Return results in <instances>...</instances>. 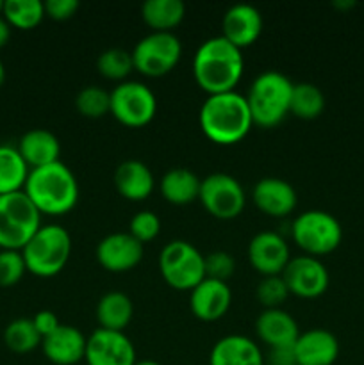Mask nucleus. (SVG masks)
I'll return each mask as SVG.
<instances>
[{
  "label": "nucleus",
  "instance_id": "nucleus-1",
  "mask_svg": "<svg viewBox=\"0 0 364 365\" xmlns=\"http://www.w3.org/2000/svg\"><path fill=\"white\" fill-rule=\"evenodd\" d=\"M245 70L241 48L223 36H213L200 43L193 57V75L203 91H232Z\"/></svg>",
  "mask_w": 364,
  "mask_h": 365
},
{
  "label": "nucleus",
  "instance_id": "nucleus-2",
  "mask_svg": "<svg viewBox=\"0 0 364 365\" xmlns=\"http://www.w3.org/2000/svg\"><path fill=\"white\" fill-rule=\"evenodd\" d=\"M198 121L203 134L218 145L241 141L253 125L246 96L236 89L207 96L200 107Z\"/></svg>",
  "mask_w": 364,
  "mask_h": 365
},
{
  "label": "nucleus",
  "instance_id": "nucleus-3",
  "mask_svg": "<svg viewBox=\"0 0 364 365\" xmlns=\"http://www.w3.org/2000/svg\"><path fill=\"white\" fill-rule=\"evenodd\" d=\"M24 192L41 214H64L79 200V182L74 171L61 160L32 168L25 180Z\"/></svg>",
  "mask_w": 364,
  "mask_h": 365
},
{
  "label": "nucleus",
  "instance_id": "nucleus-4",
  "mask_svg": "<svg viewBox=\"0 0 364 365\" xmlns=\"http://www.w3.org/2000/svg\"><path fill=\"white\" fill-rule=\"evenodd\" d=\"M293 84L288 75L277 70L261 71L246 93L253 123L259 127H275L289 113Z\"/></svg>",
  "mask_w": 364,
  "mask_h": 365
},
{
  "label": "nucleus",
  "instance_id": "nucleus-5",
  "mask_svg": "<svg viewBox=\"0 0 364 365\" xmlns=\"http://www.w3.org/2000/svg\"><path fill=\"white\" fill-rule=\"evenodd\" d=\"M27 271L41 278L56 277L71 255V235L61 225H41L21 250Z\"/></svg>",
  "mask_w": 364,
  "mask_h": 365
},
{
  "label": "nucleus",
  "instance_id": "nucleus-6",
  "mask_svg": "<svg viewBox=\"0 0 364 365\" xmlns=\"http://www.w3.org/2000/svg\"><path fill=\"white\" fill-rule=\"evenodd\" d=\"M41 227V212L24 191L0 195V248L18 250Z\"/></svg>",
  "mask_w": 364,
  "mask_h": 365
},
{
  "label": "nucleus",
  "instance_id": "nucleus-7",
  "mask_svg": "<svg viewBox=\"0 0 364 365\" xmlns=\"http://www.w3.org/2000/svg\"><path fill=\"white\" fill-rule=\"evenodd\" d=\"M291 235L307 255H327L343 241V227L327 210H305L291 225Z\"/></svg>",
  "mask_w": 364,
  "mask_h": 365
},
{
  "label": "nucleus",
  "instance_id": "nucleus-8",
  "mask_svg": "<svg viewBox=\"0 0 364 365\" xmlns=\"http://www.w3.org/2000/svg\"><path fill=\"white\" fill-rule=\"evenodd\" d=\"M159 271L164 282L178 291H191L206 278L203 255L184 239H173L159 253Z\"/></svg>",
  "mask_w": 364,
  "mask_h": 365
},
{
  "label": "nucleus",
  "instance_id": "nucleus-9",
  "mask_svg": "<svg viewBox=\"0 0 364 365\" xmlns=\"http://www.w3.org/2000/svg\"><path fill=\"white\" fill-rule=\"evenodd\" d=\"M134 70L148 77H161L173 70L182 56V43L171 31H152L134 45Z\"/></svg>",
  "mask_w": 364,
  "mask_h": 365
},
{
  "label": "nucleus",
  "instance_id": "nucleus-10",
  "mask_svg": "<svg viewBox=\"0 0 364 365\" xmlns=\"http://www.w3.org/2000/svg\"><path fill=\"white\" fill-rule=\"evenodd\" d=\"M156 110V93L143 82H118L111 91V114L127 127H143L150 123Z\"/></svg>",
  "mask_w": 364,
  "mask_h": 365
},
{
  "label": "nucleus",
  "instance_id": "nucleus-11",
  "mask_svg": "<svg viewBox=\"0 0 364 365\" xmlns=\"http://www.w3.org/2000/svg\"><path fill=\"white\" fill-rule=\"evenodd\" d=\"M198 200L207 212L220 220L238 217L246 203L241 182L225 171H216L202 178Z\"/></svg>",
  "mask_w": 364,
  "mask_h": 365
},
{
  "label": "nucleus",
  "instance_id": "nucleus-12",
  "mask_svg": "<svg viewBox=\"0 0 364 365\" xmlns=\"http://www.w3.org/2000/svg\"><path fill=\"white\" fill-rule=\"evenodd\" d=\"M289 294H296L300 298H318L323 294L330 284V277L318 257L298 255L291 257L288 266L282 271Z\"/></svg>",
  "mask_w": 364,
  "mask_h": 365
},
{
  "label": "nucleus",
  "instance_id": "nucleus-13",
  "mask_svg": "<svg viewBox=\"0 0 364 365\" xmlns=\"http://www.w3.org/2000/svg\"><path fill=\"white\" fill-rule=\"evenodd\" d=\"M88 365H134L136 349L125 331L96 328L86 342Z\"/></svg>",
  "mask_w": 364,
  "mask_h": 365
},
{
  "label": "nucleus",
  "instance_id": "nucleus-14",
  "mask_svg": "<svg viewBox=\"0 0 364 365\" xmlns=\"http://www.w3.org/2000/svg\"><path fill=\"white\" fill-rule=\"evenodd\" d=\"M95 255L103 269L123 273L141 262L143 242L128 232H113L100 239Z\"/></svg>",
  "mask_w": 364,
  "mask_h": 365
},
{
  "label": "nucleus",
  "instance_id": "nucleus-15",
  "mask_svg": "<svg viewBox=\"0 0 364 365\" xmlns=\"http://www.w3.org/2000/svg\"><path fill=\"white\" fill-rule=\"evenodd\" d=\"M248 260L263 277L282 274L288 266L291 253L285 239L280 234L271 230L257 232L248 242Z\"/></svg>",
  "mask_w": 364,
  "mask_h": 365
},
{
  "label": "nucleus",
  "instance_id": "nucleus-16",
  "mask_svg": "<svg viewBox=\"0 0 364 365\" xmlns=\"http://www.w3.org/2000/svg\"><path fill=\"white\" fill-rule=\"evenodd\" d=\"M221 36L238 48L252 45L263 31V14L256 6L246 2L232 4L221 20Z\"/></svg>",
  "mask_w": 364,
  "mask_h": 365
},
{
  "label": "nucleus",
  "instance_id": "nucleus-17",
  "mask_svg": "<svg viewBox=\"0 0 364 365\" xmlns=\"http://www.w3.org/2000/svg\"><path fill=\"white\" fill-rule=\"evenodd\" d=\"M189 294V309L202 321H216L227 314L232 303V291L227 282L203 278Z\"/></svg>",
  "mask_w": 364,
  "mask_h": 365
},
{
  "label": "nucleus",
  "instance_id": "nucleus-18",
  "mask_svg": "<svg viewBox=\"0 0 364 365\" xmlns=\"http://www.w3.org/2000/svg\"><path fill=\"white\" fill-rule=\"evenodd\" d=\"M88 337L79 328L59 324V328L43 337V355L56 365H75L84 360Z\"/></svg>",
  "mask_w": 364,
  "mask_h": 365
},
{
  "label": "nucleus",
  "instance_id": "nucleus-19",
  "mask_svg": "<svg viewBox=\"0 0 364 365\" xmlns=\"http://www.w3.org/2000/svg\"><path fill=\"white\" fill-rule=\"evenodd\" d=\"M296 365H332L339 356V341L325 328L300 331L295 342Z\"/></svg>",
  "mask_w": 364,
  "mask_h": 365
},
{
  "label": "nucleus",
  "instance_id": "nucleus-20",
  "mask_svg": "<svg viewBox=\"0 0 364 365\" xmlns=\"http://www.w3.org/2000/svg\"><path fill=\"white\" fill-rule=\"evenodd\" d=\"M253 203L268 216L282 217L293 212L298 202L295 187L278 177H264L253 185Z\"/></svg>",
  "mask_w": 364,
  "mask_h": 365
},
{
  "label": "nucleus",
  "instance_id": "nucleus-21",
  "mask_svg": "<svg viewBox=\"0 0 364 365\" xmlns=\"http://www.w3.org/2000/svg\"><path fill=\"white\" fill-rule=\"evenodd\" d=\"M209 365H264V356L252 339L232 334L214 342Z\"/></svg>",
  "mask_w": 364,
  "mask_h": 365
},
{
  "label": "nucleus",
  "instance_id": "nucleus-22",
  "mask_svg": "<svg viewBox=\"0 0 364 365\" xmlns=\"http://www.w3.org/2000/svg\"><path fill=\"white\" fill-rule=\"evenodd\" d=\"M256 331L270 348L293 346L300 335L295 317L282 309H264L256 319Z\"/></svg>",
  "mask_w": 364,
  "mask_h": 365
},
{
  "label": "nucleus",
  "instance_id": "nucleus-23",
  "mask_svg": "<svg viewBox=\"0 0 364 365\" xmlns=\"http://www.w3.org/2000/svg\"><path fill=\"white\" fill-rule=\"evenodd\" d=\"M18 152L24 157L27 166L39 168L59 160L61 143L54 132L46 128H31L18 141Z\"/></svg>",
  "mask_w": 364,
  "mask_h": 365
},
{
  "label": "nucleus",
  "instance_id": "nucleus-24",
  "mask_svg": "<svg viewBox=\"0 0 364 365\" xmlns=\"http://www.w3.org/2000/svg\"><path fill=\"white\" fill-rule=\"evenodd\" d=\"M153 184H156V178H153L152 170L139 159L123 160L118 164L114 171V185L118 192L127 200L138 202V200L146 198L153 191Z\"/></svg>",
  "mask_w": 364,
  "mask_h": 365
},
{
  "label": "nucleus",
  "instance_id": "nucleus-25",
  "mask_svg": "<svg viewBox=\"0 0 364 365\" xmlns=\"http://www.w3.org/2000/svg\"><path fill=\"white\" fill-rule=\"evenodd\" d=\"M202 178L188 168H171L161 178V195L173 205H188L200 195Z\"/></svg>",
  "mask_w": 364,
  "mask_h": 365
},
{
  "label": "nucleus",
  "instance_id": "nucleus-26",
  "mask_svg": "<svg viewBox=\"0 0 364 365\" xmlns=\"http://www.w3.org/2000/svg\"><path fill=\"white\" fill-rule=\"evenodd\" d=\"M95 316L96 321L100 323V328L123 331L125 327L131 323L132 316H134V305H132V299L125 292L109 291L100 296L98 303H96Z\"/></svg>",
  "mask_w": 364,
  "mask_h": 365
},
{
  "label": "nucleus",
  "instance_id": "nucleus-27",
  "mask_svg": "<svg viewBox=\"0 0 364 365\" xmlns=\"http://www.w3.org/2000/svg\"><path fill=\"white\" fill-rule=\"evenodd\" d=\"M31 168L16 146L0 145V195L24 191Z\"/></svg>",
  "mask_w": 364,
  "mask_h": 365
},
{
  "label": "nucleus",
  "instance_id": "nucleus-28",
  "mask_svg": "<svg viewBox=\"0 0 364 365\" xmlns=\"http://www.w3.org/2000/svg\"><path fill=\"white\" fill-rule=\"evenodd\" d=\"M141 16L152 31H171L186 16V4L182 0H145Z\"/></svg>",
  "mask_w": 364,
  "mask_h": 365
},
{
  "label": "nucleus",
  "instance_id": "nucleus-29",
  "mask_svg": "<svg viewBox=\"0 0 364 365\" xmlns=\"http://www.w3.org/2000/svg\"><path fill=\"white\" fill-rule=\"evenodd\" d=\"M325 109V95L313 82H296L293 84L289 113L302 120H314Z\"/></svg>",
  "mask_w": 364,
  "mask_h": 365
},
{
  "label": "nucleus",
  "instance_id": "nucleus-30",
  "mask_svg": "<svg viewBox=\"0 0 364 365\" xmlns=\"http://www.w3.org/2000/svg\"><path fill=\"white\" fill-rule=\"evenodd\" d=\"M45 14V2L41 0H4L2 16L11 27L32 29Z\"/></svg>",
  "mask_w": 364,
  "mask_h": 365
},
{
  "label": "nucleus",
  "instance_id": "nucleus-31",
  "mask_svg": "<svg viewBox=\"0 0 364 365\" xmlns=\"http://www.w3.org/2000/svg\"><path fill=\"white\" fill-rule=\"evenodd\" d=\"M41 335L36 330L32 319L20 317L11 321L4 330V342L14 353H29L41 346Z\"/></svg>",
  "mask_w": 364,
  "mask_h": 365
},
{
  "label": "nucleus",
  "instance_id": "nucleus-32",
  "mask_svg": "<svg viewBox=\"0 0 364 365\" xmlns=\"http://www.w3.org/2000/svg\"><path fill=\"white\" fill-rule=\"evenodd\" d=\"M96 70L111 81L123 82L127 75L134 70V59H132V52L120 48V46H113L107 48L96 57Z\"/></svg>",
  "mask_w": 364,
  "mask_h": 365
},
{
  "label": "nucleus",
  "instance_id": "nucleus-33",
  "mask_svg": "<svg viewBox=\"0 0 364 365\" xmlns=\"http://www.w3.org/2000/svg\"><path fill=\"white\" fill-rule=\"evenodd\" d=\"M75 107L82 116H106L107 113H111V91L98 86H86L75 96Z\"/></svg>",
  "mask_w": 364,
  "mask_h": 365
},
{
  "label": "nucleus",
  "instance_id": "nucleus-34",
  "mask_svg": "<svg viewBox=\"0 0 364 365\" xmlns=\"http://www.w3.org/2000/svg\"><path fill=\"white\" fill-rule=\"evenodd\" d=\"M256 294L264 309H280L282 303L288 299L289 289L282 274H271V277H263L257 285Z\"/></svg>",
  "mask_w": 364,
  "mask_h": 365
},
{
  "label": "nucleus",
  "instance_id": "nucleus-35",
  "mask_svg": "<svg viewBox=\"0 0 364 365\" xmlns=\"http://www.w3.org/2000/svg\"><path fill=\"white\" fill-rule=\"evenodd\" d=\"M27 271L21 252L0 250V287H13Z\"/></svg>",
  "mask_w": 364,
  "mask_h": 365
},
{
  "label": "nucleus",
  "instance_id": "nucleus-36",
  "mask_svg": "<svg viewBox=\"0 0 364 365\" xmlns=\"http://www.w3.org/2000/svg\"><path fill=\"white\" fill-rule=\"evenodd\" d=\"M161 232V220L152 210H139L128 223V234L134 235L139 242H148L156 239Z\"/></svg>",
  "mask_w": 364,
  "mask_h": 365
},
{
  "label": "nucleus",
  "instance_id": "nucleus-37",
  "mask_svg": "<svg viewBox=\"0 0 364 365\" xmlns=\"http://www.w3.org/2000/svg\"><path fill=\"white\" fill-rule=\"evenodd\" d=\"M203 267H206V278L227 282L234 274L236 260L228 252H218L203 255Z\"/></svg>",
  "mask_w": 364,
  "mask_h": 365
},
{
  "label": "nucleus",
  "instance_id": "nucleus-38",
  "mask_svg": "<svg viewBox=\"0 0 364 365\" xmlns=\"http://www.w3.org/2000/svg\"><path fill=\"white\" fill-rule=\"evenodd\" d=\"M79 9V0H46L45 13L54 20H68Z\"/></svg>",
  "mask_w": 364,
  "mask_h": 365
},
{
  "label": "nucleus",
  "instance_id": "nucleus-39",
  "mask_svg": "<svg viewBox=\"0 0 364 365\" xmlns=\"http://www.w3.org/2000/svg\"><path fill=\"white\" fill-rule=\"evenodd\" d=\"M32 323H34L36 330H38V334L41 335V339L52 334V331L56 330V328H59L61 324L59 319H57V316L52 312V310H39V312L32 317Z\"/></svg>",
  "mask_w": 364,
  "mask_h": 365
},
{
  "label": "nucleus",
  "instance_id": "nucleus-40",
  "mask_svg": "<svg viewBox=\"0 0 364 365\" xmlns=\"http://www.w3.org/2000/svg\"><path fill=\"white\" fill-rule=\"evenodd\" d=\"M293 346L270 348V365H296L295 348Z\"/></svg>",
  "mask_w": 364,
  "mask_h": 365
},
{
  "label": "nucleus",
  "instance_id": "nucleus-41",
  "mask_svg": "<svg viewBox=\"0 0 364 365\" xmlns=\"http://www.w3.org/2000/svg\"><path fill=\"white\" fill-rule=\"evenodd\" d=\"M9 38H11V25L7 24L6 18L0 14V48L9 41Z\"/></svg>",
  "mask_w": 364,
  "mask_h": 365
},
{
  "label": "nucleus",
  "instance_id": "nucleus-42",
  "mask_svg": "<svg viewBox=\"0 0 364 365\" xmlns=\"http://www.w3.org/2000/svg\"><path fill=\"white\" fill-rule=\"evenodd\" d=\"M4 81H6V68H4V63L0 61V86L4 84Z\"/></svg>",
  "mask_w": 364,
  "mask_h": 365
},
{
  "label": "nucleus",
  "instance_id": "nucleus-43",
  "mask_svg": "<svg viewBox=\"0 0 364 365\" xmlns=\"http://www.w3.org/2000/svg\"><path fill=\"white\" fill-rule=\"evenodd\" d=\"M134 365H161V364L156 362V360H139V362H136Z\"/></svg>",
  "mask_w": 364,
  "mask_h": 365
},
{
  "label": "nucleus",
  "instance_id": "nucleus-44",
  "mask_svg": "<svg viewBox=\"0 0 364 365\" xmlns=\"http://www.w3.org/2000/svg\"><path fill=\"white\" fill-rule=\"evenodd\" d=\"M335 6H338V7H352V6H355V2H335Z\"/></svg>",
  "mask_w": 364,
  "mask_h": 365
},
{
  "label": "nucleus",
  "instance_id": "nucleus-45",
  "mask_svg": "<svg viewBox=\"0 0 364 365\" xmlns=\"http://www.w3.org/2000/svg\"><path fill=\"white\" fill-rule=\"evenodd\" d=\"M2 9H4V0H0V14H2Z\"/></svg>",
  "mask_w": 364,
  "mask_h": 365
}]
</instances>
